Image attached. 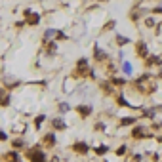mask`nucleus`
<instances>
[{
    "instance_id": "1",
    "label": "nucleus",
    "mask_w": 162,
    "mask_h": 162,
    "mask_svg": "<svg viewBox=\"0 0 162 162\" xmlns=\"http://www.w3.org/2000/svg\"><path fill=\"white\" fill-rule=\"evenodd\" d=\"M29 158H31V162H44V153L42 151H31Z\"/></svg>"
},
{
    "instance_id": "2",
    "label": "nucleus",
    "mask_w": 162,
    "mask_h": 162,
    "mask_svg": "<svg viewBox=\"0 0 162 162\" xmlns=\"http://www.w3.org/2000/svg\"><path fill=\"white\" fill-rule=\"evenodd\" d=\"M137 54H139L141 57H145V54H147V48H145V44H143V42L137 44Z\"/></svg>"
},
{
    "instance_id": "3",
    "label": "nucleus",
    "mask_w": 162,
    "mask_h": 162,
    "mask_svg": "<svg viewBox=\"0 0 162 162\" xmlns=\"http://www.w3.org/2000/svg\"><path fill=\"white\" fill-rule=\"evenodd\" d=\"M95 59H99V61H101V59H105V52H101L97 46H95Z\"/></svg>"
},
{
    "instance_id": "4",
    "label": "nucleus",
    "mask_w": 162,
    "mask_h": 162,
    "mask_svg": "<svg viewBox=\"0 0 162 162\" xmlns=\"http://www.w3.org/2000/svg\"><path fill=\"white\" fill-rule=\"evenodd\" d=\"M75 149H76L78 153H86V151H88V149H86V145H84V143H76V145H75Z\"/></svg>"
},
{
    "instance_id": "5",
    "label": "nucleus",
    "mask_w": 162,
    "mask_h": 162,
    "mask_svg": "<svg viewBox=\"0 0 162 162\" xmlns=\"http://www.w3.org/2000/svg\"><path fill=\"white\" fill-rule=\"evenodd\" d=\"M78 111L82 113V115H90V111H92V109H90V107H80Z\"/></svg>"
},
{
    "instance_id": "6",
    "label": "nucleus",
    "mask_w": 162,
    "mask_h": 162,
    "mask_svg": "<svg viewBox=\"0 0 162 162\" xmlns=\"http://www.w3.org/2000/svg\"><path fill=\"white\" fill-rule=\"evenodd\" d=\"M132 122H135V118H130V116H128V118L122 120V124H132Z\"/></svg>"
},
{
    "instance_id": "7",
    "label": "nucleus",
    "mask_w": 162,
    "mask_h": 162,
    "mask_svg": "<svg viewBox=\"0 0 162 162\" xmlns=\"http://www.w3.org/2000/svg\"><path fill=\"white\" fill-rule=\"evenodd\" d=\"M105 151H107V147H105V145H103V147H97V153H99V155H103Z\"/></svg>"
},
{
    "instance_id": "8",
    "label": "nucleus",
    "mask_w": 162,
    "mask_h": 162,
    "mask_svg": "<svg viewBox=\"0 0 162 162\" xmlns=\"http://www.w3.org/2000/svg\"><path fill=\"white\" fill-rule=\"evenodd\" d=\"M54 124H55V126H57V128H65V124L61 122V120H55V122H54Z\"/></svg>"
},
{
    "instance_id": "9",
    "label": "nucleus",
    "mask_w": 162,
    "mask_h": 162,
    "mask_svg": "<svg viewBox=\"0 0 162 162\" xmlns=\"http://www.w3.org/2000/svg\"><path fill=\"white\" fill-rule=\"evenodd\" d=\"M130 71H132V67H130L128 63H124V72H128V75H130Z\"/></svg>"
},
{
    "instance_id": "10",
    "label": "nucleus",
    "mask_w": 162,
    "mask_h": 162,
    "mask_svg": "<svg viewBox=\"0 0 162 162\" xmlns=\"http://www.w3.org/2000/svg\"><path fill=\"white\" fill-rule=\"evenodd\" d=\"M126 42H128V40L124 38V36H120V38H118V44H126Z\"/></svg>"
},
{
    "instance_id": "11",
    "label": "nucleus",
    "mask_w": 162,
    "mask_h": 162,
    "mask_svg": "<svg viewBox=\"0 0 162 162\" xmlns=\"http://www.w3.org/2000/svg\"><path fill=\"white\" fill-rule=\"evenodd\" d=\"M0 139H6V135H4V132H0Z\"/></svg>"
}]
</instances>
